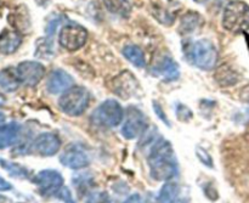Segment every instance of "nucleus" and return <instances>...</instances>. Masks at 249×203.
I'll return each instance as SVG.
<instances>
[{
    "mask_svg": "<svg viewBox=\"0 0 249 203\" xmlns=\"http://www.w3.org/2000/svg\"><path fill=\"white\" fill-rule=\"evenodd\" d=\"M150 175L157 182H169L178 174V161L172 144L160 139L150 151L147 157Z\"/></svg>",
    "mask_w": 249,
    "mask_h": 203,
    "instance_id": "obj_1",
    "label": "nucleus"
},
{
    "mask_svg": "<svg viewBox=\"0 0 249 203\" xmlns=\"http://www.w3.org/2000/svg\"><path fill=\"white\" fill-rule=\"evenodd\" d=\"M184 53L187 61L199 70H213L218 61V51L215 46L207 39L190 43L185 46Z\"/></svg>",
    "mask_w": 249,
    "mask_h": 203,
    "instance_id": "obj_2",
    "label": "nucleus"
},
{
    "mask_svg": "<svg viewBox=\"0 0 249 203\" xmlns=\"http://www.w3.org/2000/svg\"><path fill=\"white\" fill-rule=\"evenodd\" d=\"M223 26L229 32L241 33L249 29V5L242 0H233L226 5Z\"/></svg>",
    "mask_w": 249,
    "mask_h": 203,
    "instance_id": "obj_3",
    "label": "nucleus"
},
{
    "mask_svg": "<svg viewBox=\"0 0 249 203\" xmlns=\"http://www.w3.org/2000/svg\"><path fill=\"white\" fill-rule=\"evenodd\" d=\"M89 92L83 87H71L58 100V107L71 117L82 116L89 105Z\"/></svg>",
    "mask_w": 249,
    "mask_h": 203,
    "instance_id": "obj_4",
    "label": "nucleus"
},
{
    "mask_svg": "<svg viewBox=\"0 0 249 203\" xmlns=\"http://www.w3.org/2000/svg\"><path fill=\"white\" fill-rule=\"evenodd\" d=\"M124 118V110L118 101L108 99L102 102L91 114V121L104 128H114Z\"/></svg>",
    "mask_w": 249,
    "mask_h": 203,
    "instance_id": "obj_5",
    "label": "nucleus"
},
{
    "mask_svg": "<svg viewBox=\"0 0 249 203\" xmlns=\"http://www.w3.org/2000/svg\"><path fill=\"white\" fill-rule=\"evenodd\" d=\"M88 39V32L84 27L77 23L66 24L61 28L58 34V43L68 51H77L85 45Z\"/></svg>",
    "mask_w": 249,
    "mask_h": 203,
    "instance_id": "obj_6",
    "label": "nucleus"
},
{
    "mask_svg": "<svg viewBox=\"0 0 249 203\" xmlns=\"http://www.w3.org/2000/svg\"><path fill=\"white\" fill-rule=\"evenodd\" d=\"M147 126L146 116L138 107H129L125 112V119L122 126V135L128 140H134L143 134Z\"/></svg>",
    "mask_w": 249,
    "mask_h": 203,
    "instance_id": "obj_7",
    "label": "nucleus"
},
{
    "mask_svg": "<svg viewBox=\"0 0 249 203\" xmlns=\"http://www.w3.org/2000/svg\"><path fill=\"white\" fill-rule=\"evenodd\" d=\"M38 186V191L41 196H56L63 187V177L55 169H44L38 173L33 180Z\"/></svg>",
    "mask_w": 249,
    "mask_h": 203,
    "instance_id": "obj_8",
    "label": "nucleus"
},
{
    "mask_svg": "<svg viewBox=\"0 0 249 203\" xmlns=\"http://www.w3.org/2000/svg\"><path fill=\"white\" fill-rule=\"evenodd\" d=\"M19 82L28 87H36L45 75V67L38 61H23L16 68Z\"/></svg>",
    "mask_w": 249,
    "mask_h": 203,
    "instance_id": "obj_9",
    "label": "nucleus"
},
{
    "mask_svg": "<svg viewBox=\"0 0 249 203\" xmlns=\"http://www.w3.org/2000/svg\"><path fill=\"white\" fill-rule=\"evenodd\" d=\"M111 88L114 94L118 95L122 99L126 100L136 95L139 85L138 82H136V78L130 72L124 71V72L119 73L116 78L112 79Z\"/></svg>",
    "mask_w": 249,
    "mask_h": 203,
    "instance_id": "obj_10",
    "label": "nucleus"
},
{
    "mask_svg": "<svg viewBox=\"0 0 249 203\" xmlns=\"http://www.w3.org/2000/svg\"><path fill=\"white\" fill-rule=\"evenodd\" d=\"M60 162L65 167L78 170L88 167L90 163V158L83 148H79L77 145H70L61 153Z\"/></svg>",
    "mask_w": 249,
    "mask_h": 203,
    "instance_id": "obj_11",
    "label": "nucleus"
},
{
    "mask_svg": "<svg viewBox=\"0 0 249 203\" xmlns=\"http://www.w3.org/2000/svg\"><path fill=\"white\" fill-rule=\"evenodd\" d=\"M61 148V141L56 134L43 133L36 138L32 144V150L44 157H50L56 155Z\"/></svg>",
    "mask_w": 249,
    "mask_h": 203,
    "instance_id": "obj_12",
    "label": "nucleus"
},
{
    "mask_svg": "<svg viewBox=\"0 0 249 203\" xmlns=\"http://www.w3.org/2000/svg\"><path fill=\"white\" fill-rule=\"evenodd\" d=\"M73 83H74V79H73L72 75L66 72V71L58 68V70H53L50 73L48 78V83H46V88H48L49 92L57 95L61 94V92H65L66 90L73 87Z\"/></svg>",
    "mask_w": 249,
    "mask_h": 203,
    "instance_id": "obj_13",
    "label": "nucleus"
},
{
    "mask_svg": "<svg viewBox=\"0 0 249 203\" xmlns=\"http://www.w3.org/2000/svg\"><path fill=\"white\" fill-rule=\"evenodd\" d=\"M153 74L162 77L167 82H173L180 77L179 65L169 56H163L157 62L155 63L152 68Z\"/></svg>",
    "mask_w": 249,
    "mask_h": 203,
    "instance_id": "obj_14",
    "label": "nucleus"
},
{
    "mask_svg": "<svg viewBox=\"0 0 249 203\" xmlns=\"http://www.w3.org/2000/svg\"><path fill=\"white\" fill-rule=\"evenodd\" d=\"M21 135V127L17 123H10L0 128V150L12 146L18 141Z\"/></svg>",
    "mask_w": 249,
    "mask_h": 203,
    "instance_id": "obj_15",
    "label": "nucleus"
},
{
    "mask_svg": "<svg viewBox=\"0 0 249 203\" xmlns=\"http://www.w3.org/2000/svg\"><path fill=\"white\" fill-rule=\"evenodd\" d=\"M214 78H215V82L218 83L220 87L228 88L237 84L238 80H240V74H238L237 71L233 70L231 66L223 65L215 71Z\"/></svg>",
    "mask_w": 249,
    "mask_h": 203,
    "instance_id": "obj_16",
    "label": "nucleus"
},
{
    "mask_svg": "<svg viewBox=\"0 0 249 203\" xmlns=\"http://www.w3.org/2000/svg\"><path fill=\"white\" fill-rule=\"evenodd\" d=\"M19 78L16 71L12 68H5L0 71V88L7 92H12L18 89Z\"/></svg>",
    "mask_w": 249,
    "mask_h": 203,
    "instance_id": "obj_17",
    "label": "nucleus"
},
{
    "mask_svg": "<svg viewBox=\"0 0 249 203\" xmlns=\"http://www.w3.org/2000/svg\"><path fill=\"white\" fill-rule=\"evenodd\" d=\"M105 7L111 14L121 17H129L131 14V5L128 0H102Z\"/></svg>",
    "mask_w": 249,
    "mask_h": 203,
    "instance_id": "obj_18",
    "label": "nucleus"
},
{
    "mask_svg": "<svg viewBox=\"0 0 249 203\" xmlns=\"http://www.w3.org/2000/svg\"><path fill=\"white\" fill-rule=\"evenodd\" d=\"M21 45V36L16 32H6L0 38V51L4 54H12Z\"/></svg>",
    "mask_w": 249,
    "mask_h": 203,
    "instance_id": "obj_19",
    "label": "nucleus"
},
{
    "mask_svg": "<svg viewBox=\"0 0 249 203\" xmlns=\"http://www.w3.org/2000/svg\"><path fill=\"white\" fill-rule=\"evenodd\" d=\"M180 187L174 182H165L158 194V202L160 203H177L179 196Z\"/></svg>",
    "mask_w": 249,
    "mask_h": 203,
    "instance_id": "obj_20",
    "label": "nucleus"
},
{
    "mask_svg": "<svg viewBox=\"0 0 249 203\" xmlns=\"http://www.w3.org/2000/svg\"><path fill=\"white\" fill-rule=\"evenodd\" d=\"M123 55L125 56L126 60L130 63H133L134 66L139 68L145 67L146 60H145V54L141 50L139 46L136 45H126L123 49Z\"/></svg>",
    "mask_w": 249,
    "mask_h": 203,
    "instance_id": "obj_21",
    "label": "nucleus"
},
{
    "mask_svg": "<svg viewBox=\"0 0 249 203\" xmlns=\"http://www.w3.org/2000/svg\"><path fill=\"white\" fill-rule=\"evenodd\" d=\"M0 165H1V167L4 168L11 177L18 178V179H28L29 178V170L26 169L24 167H22V166L17 165V163L0 160Z\"/></svg>",
    "mask_w": 249,
    "mask_h": 203,
    "instance_id": "obj_22",
    "label": "nucleus"
},
{
    "mask_svg": "<svg viewBox=\"0 0 249 203\" xmlns=\"http://www.w3.org/2000/svg\"><path fill=\"white\" fill-rule=\"evenodd\" d=\"M55 55V50H53V44L50 38H40L36 41V57L41 58H51Z\"/></svg>",
    "mask_w": 249,
    "mask_h": 203,
    "instance_id": "obj_23",
    "label": "nucleus"
},
{
    "mask_svg": "<svg viewBox=\"0 0 249 203\" xmlns=\"http://www.w3.org/2000/svg\"><path fill=\"white\" fill-rule=\"evenodd\" d=\"M201 18L197 14H187L186 16L182 17L181 21V29L184 33H192L197 27L199 26Z\"/></svg>",
    "mask_w": 249,
    "mask_h": 203,
    "instance_id": "obj_24",
    "label": "nucleus"
},
{
    "mask_svg": "<svg viewBox=\"0 0 249 203\" xmlns=\"http://www.w3.org/2000/svg\"><path fill=\"white\" fill-rule=\"evenodd\" d=\"M196 156L198 158L199 162L203 166H206L207 168H213L214 167V161L212 158V156L209 155V152L207 150H204L203 148H196Z\"/></svg>",
    "mask_w": 249,
    "mask_h": 203,
    "instance_id": "obj_25",
    "label": "nucleus"
},
{
    "mask_svg": "<svg viewBox=\"0 0 249 203\" xmlns=\"http://www.w3.org/2000/svg\"><path fill=\"white\" fill-rule=\"evenodd\" d=\"M85 203H111L109 202V196L105 191H95L88 196Z\"/></svg>",
    "mask_w": 249,
    "mask_h": 203,
    "instance_id": "obj_26",
    "label": "nucleus"
},
{
    "mask_svg": "<svg viewBox=\"0 0 249 203\" xmlns=\"http://www.w3.org/2000/svg\"><path fill=\"white\" fill-rule=\"evenodd\" d=\"M177 117L179 121H190V119L194 117V113H192L191 110L189 109L187 106H185V105L182 104H179L177 106Z\"/></svg>",
    "mask_w": 249,
    "mask_h": 203,
    "instance_id": "obj_27",
    "label": "nucleus"
},
{
    "mask_svg": "<svg viewBox=\"0 0 249 203\" xmlns=\"http://www.w3.org/2000/svg\"><path fill=\"white\" fill-rule=\"evenodd\" d=\"M152 106H153V112L156 113V116L158 117V118L160 119V121L163 122V123L165 124L167 127H170V122L169 119H168L167 114H165L164 110L162 109V106H160V104L158 101H153L152 102Z\"/></svg>",
    "mask_w": 249,
    "mask_h": 203,
    "instance_id": "obj_28",
    "label": "nucleus"
},
{
    "mask_svg": "<svg viewBox=\"0 0 249 203\" xmlns=\"http://www.w3.org/2000/svg\"><path fill=\"white\" fill-rule=\"evenodd\" d=\"M56 196H58V199L62 200L65 203H75V201L73 200V197H72V194H71L70 189L66 186H63L62 189L60 190V192L56 195Z\"/></svg>",
    "mask_w": 249,
    "mask_h": 203,
    "instance_id": "obj_29",
    "label": "nucleus"
},
{
    "mask_svg": "<svg viewBox=\"0 0 249 203\" xmlns=\"http://www.w3.org/2000/svg\"><path fill=\"white\" fill-rule=\"evenodd\" d=\"M203 190H204V195H206L209 200H212V201H216V200H218L219 197L218 192H216V190L214 189L213 185L212 184L204 185Z\"/></svg>",
    "mask_w": 249,
    "mask_h": 203,
    "instance_id": "obj_30",
    "label": "nucleus"
},
{
    "mask_svg": "<svg viewBox=\"0 0 249 203\" xmlns=\"http://www.w3.org/2000/svg\"><path fill=\"white\" fill-rule=\"evenodd\" d=\"M10 190H12V185L0 177V191H10Z\"/></svg>",
    "mask_w": 249,
    "mask_h": 203,
    "instance_id": "obj_31",
    "label": "nucleus"
},
{
    "mask_svg": "<svg viewBox=\"0 0 249 203\" xmlns=\"http://www.w3.org/2000/svg\"><path fill=\"white\" fill-rule=\"evenodd\" d=\"M124 203H142V201H141V197L139 195H131L125 200Z\"/></svg>",
    "mask_w": 249,
    "mask_h": 203,
    "instance_id": "obj_32",
    "label": "nucleus"
},
{
    "mask_svg": "<svg viewBox=\"0 0 249 203\" xmlns=\"http://www.w3.org/2000/svg\"><path fill=\"white\" fill-rule=\"evenodd\" d=\"M241 100H243L245 102L249 104V85L248 87L243 88V90L241 92Z\"/></svg>",
    "mask_w": 249,
    "mask_h": 203,
    "instance_id": "obj_33",
    "label": "nucleus"
},
{
    "mask_svg": "<svg viewBox=\"0 0 249 203\" xmlns=\"http://www.w3.org/2000/svg\"><path fill=\"white\" fill-rule=\"evenodd\" d=\"M5 119H6V117H5L4 112H1V111H0V128H1V127L4 126V123H5Z\"/></svg>",
    "mask_w": 249,
    "mask_h": 203,
    "instance_id": "obj_34",
    "label": "nucleus"
},
{
    "mask_svg": "<svg viewBox=\"0 0 249 203\" xmlns=\"http://www.w3.org/2000/svg\"><path fill=\"white\" fill-rule=\"evenodd\" d=\"M4 104H5V97L0 94V106H2Z\"/></svg>",
    "mask_w": 249,
    "mask_h": 203,
    "instance_id": "obj_35",
    "label": "nucleus"
},
{
    "mask_svg": "<svg viewBox=\"0 0 249 203\" xmlns=\"http://www.w3.org/2000/svg\"><path fill=\"white\" fill-rule=\"evenodd\" d=\"M196 1H197V2H206L207 0H196Z\"/></svg>",
    "mask_w": 249,
    "mask_h": 203,
    "instance_id": "obj_36",
    "label": "nucleus"
}]
</instances>
